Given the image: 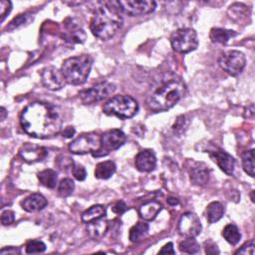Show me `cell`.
I'll return each mask as SVG.
<instances>
[{
  "instance_id": "cell-1",
  "label": "cell",
  "mask_w": 255,
  "mask_h": 255,
  "mask_svg": "<svg viewBox=\"0 0 255 255\" xmlns=\"http://www.w3.org/2000/svg\"><path fill=\"white\" fill-rule=\"evenodd\" d=\"M20 125L30 136L49 138L61 131L63 119L56 106L50 103L33 102L22 111Z\"/></svg>"
},
{
  "instance_id": "cell-2",
  "label": "cell",
  "mask_w": 255,
  "mask_h": 255,
  "mask_svg": "<svg viewBox=\"0 0 255 255\" xmlns=\"http://www.w3.org/2000/svg\"><path fill=\"white\" fill-rule=\"evenodd\" d=\"M186 86L174 74L164 76L146 98V105L152 112H165L174 107L184 96Z\"/></svg>"
},
{
  "instance_id": "cell-3",
  "label": "cell",
  "mask_w": 255,
  "mask_h": 255,
  "mask_svg": "<svg viewBox=\"0 0 255 255\" xmlns=\"http://www.w3.org/2000/svg\"><path fill=\"white\" fill-rule=\"evenodd\" d=\"M122 26L123 17L117 1L98 2L90 22V29L93 35L106 41L114 37Z\"/></svg>"
},
{
  "instance_id": "cell-4",
  "label": "cell",
  "mask_w": 255,
  "mask_h": 255,
  "mask_svg": "<svg viewBox=\"0 0 255 255\" xmlns=\"http://www.w3.org/2000/svg\"><path fill=\"white\" fill-rule=\"evenodd\" d=\"M93 59L89 55H80L66 59L61 68V72L68 84H84L91 72Z\"/></svg>"
},
{
  "instance_id": "cell-5",
  "label": "cell",
  "mask_w": 255,
  "mask_h": 255,
  "mask_svg": "<svg viewBox=\"0 0 255 255\" xmlns=\"http://www.w3.org/2000/svg\"><path fill=\"white\" fill-rule=\"evenodd\" d=\"M103 112L108 116H116L121 119H129L138 112L137 102L130 96L118 95L106 102Z\"/></svg>"
},
{
  "instance_id": "cell-6",
  "label": "cell",
  "mask_w": 255,
  "mask_h": 255,
  "mask_svg": "<svg viewBox=\"0 0 255 255\" xmlns=\"http://www.w3.org/2000/svg\"><path fill=\"white\" fill-rule=\"evenodd\" d=\"M170 44L173 51L177 53H190L198 46L197 33L192 28H180L171 34Z\"/></svg>"
},
{
  "instance_id": "cell-7",
  "label": "cell",
  "mask_w": 255,
  "mask_h": 255,
  "mask_svg": "<svg viewBox=\"0 0 255 255\" xmlns=\"http://www.w3.org/2000/svg\"><path fill=\"white\" fill-rule=\"evenodd\" d=\"M127 140V135L122 129L112 128L106 130L101 135V145L99 149L92 153L95 157H103L108 155L111 151L120 148Z\"/></svg>"
},
{
  "instance_id": "cell-8",
  "label": "cell",
  "mask_w": 255,
  "mask_h": 255,
  "mask_svg": "<svg viewBox=\"0 0 255 255\" xmlns=\"http://www.w3.org/2000/svg\"><path fill=\"white\" fill-rule=\"evenodd\" d=\"M220 68L231 76L240 74L246 66V58L244 54L237 50H227L222 52L218 57Z\"/></svg>"
},
{
  "instance_id": "cell-9",
  "label": "cell",
  "mask_w": 255,
  "mask_h": 255,
  "mask_svg": "<svg viewBox=\"0 0 255 255\" xmlns=\"http://www.w3.org/2000/svg\"><path fill=\"white\" fill-rule=\"evenodd\" d=\"M101 145V135L91 131L80 134L69 143V149L75 154L93 153Z\"/></svg>"
},
{
  "instance_id": "cell-10",
  "label": "cell",
  "mask_w": 255,
  "mask_h": 255,
  "mask_svg": "<svg viewBox=\"0 0 255 255\" xmlns=\"http://www.w3.org/2000/svg\"><path fill=\"white\" fill-rule=\"evenodd\" d=\"M116 90V86L110 82L99 83L87 90H83L79 93L81 102L85 105H91L101 102L112 95Z\"/></svg>"
},
{
  "instance_id": "cell-11",
  "label": "cell",
  "mask_w": 255,
  "mask_h": 255,
  "mask_svg": "<svg viewBox=\"0 0 255 255\" xmlns=\"http://www.w3.org/2000/svg\"><path fill=\"white\" fill-rule=\"evenodd\" d=\"M117 4L120 11L128 16L145 15L156 7V3L151 0H120Z\"/></svg>"
},
{
  "instance_id": "cell-12",
  "label": "cell",
  "mask_w": 255,
  "mask_h": 255,
  "mask_svg": "<svg viewBox=\"0 0 255 255\" xmlns=\"http://www.w3.org/2000/svg\"><path fill=\"white\" fill-rule=\"evenodd\" d=\"M202 226L198 216L192 212H185L178 221V232L181 236L195 238L201 232Z\"/></svg>"
},
{
  "instance_id": "cell-13",
  "label": "cell",
  "mask_w": 255,
  "mask_h": 255,
  "mask_svg": "<svg viewBox=\"0 0 255 255\" xmlns=\"http://www.w3.org/2000/svg\"><path fill=\"white\" fill-rule=\"evenodd\" d=\"M41 81L44 87L52 91L61 90L67 83L62 72L53 66L46 67L41 71Z\"/></svg>"
},
{
  "instance_id": "cell-14",
  "label": "cell",
  "mask_w": 255,
  "mask_h": 255,
  "mask_svg": "<svg viewBox=\"0 0 255 255\" xmlns=\"http://www.w3.org/2000/svg\"><path fill=\"white\" fill-rule=\"evenodd\" d=\"M210 158L219 166V168L228 175H232L235 166L234 158L225 150L218 146H212L207 151Z\"/></svg>"
},
{
  "instance_id": "cell-15",
  "label": "cell",
  "mask_w": 255,
  "mask_h": 255,
  "mask_svg": "<svg viewBox=\"0 0 255 255\" xmlns=\"http://www.w3.org/2000/svg\"><path fill=\"white\" fill-rule=\"evenodd\" d=\"M19 155L27 163H35L44 160L48 155V149L44 146L26 142L19 149Z\"/></svg>"
},
{
  "instance_id": "cell-16",
  "label": "cell",
  "mask_w": 255,
  "mask_h": 255,
  "mask_svg": "<svg viewBox=\"0 0 255 255\" xmlns=\"http://www.w3.org/2000/svg\"><path fill=\"white\" fill-rule=\"evenodd\" d=\"M65 31L62 33V39L69 44H83L87 39L86 32L80 28L74 19L68 18L65 21Z\"/></svg>"
},
{
  "instance_id": "cell-17",
  "label": "cell",
  "mask_w": 255,
  "mask_h": 255,
  "mask_svg": "<svg viewBox=\"0 0 255 255\" xmlns=\"http://www.w3.org/2000/svg\"><path fill=\"white\" fill-rule=\"evenodd\" d=\"M134 163L137 170L141 172H150L156 166L155 154L150 149H143L136 154Z\"/></svg>"
},
{
  "instance_id": "cell-18",
  "label": "cell",
  "mask_w": 255,
  "mask_h": 255,
  "mask_svg": "<svg viewBox=\"0 0 255 255\" xmlns=\"http://www.w3.org/2000/svg\"><path fill=\"white\" fill-rule=\"evenodd\" d=\"M210 170L208 166L202 162H196L189 170L190 181L194 185H204L209 180Z\"/></svg>"
},
{
  "instance_id": "cell-19",
  "label": "cell",
  "mask_w": 255,
  "mask_h": 255,
  "mask_svg": "<svg viewBox=\"0 0 255 255\" xmlns=\"http://www.w3.org/2000/svg\"><path fill=\"white\" fill-rule=\"evenodd\" d=\"M48 204L47 199L40 193H32L21 201L22 208L27 212H36L44 209Z\"/></svg>"
},
{
  "instance_id": "cell-20",
  "label": "cell",
  "mask_w": 255,
  "mask_h": 255,
  "mask_svg": "<svg viewBox=\"0 0 255 255\" xmlns=\"http://www.w3.org/2000/svg\"><path fill=\"white\" fill-rule=\"evenodd\" d=\"M162 205L156 200H148L141 204L138 208L139 216L145 221L153 220L161 211Z\"/></svg>"
},
{
  "instance_id": "cell-21",
  "label": "cell",
  "mask_w": 255,
  "mask_h": 255,
  "mask_svg": "<svg viewBox=\"0 0 255 255\" xmlns=\"http://www.w3.org/2000/svg\"><path fill=\"white\" fill-rule=\"evenodd\" d=\"M109 229V222L105 217L93 220L87 223V233L93 239L102 238Z\"/></svg>"
},
{
  "instance_id": "cell-22",
  "label": "cell",
  "mask_w": 255,
  "mask_h": 255,
  "mask_svg": "<svg viewBox=\"0 0 255 255\" xmlns=\"http://www.w3.org/2000/svg\"><path fill=\"white\" fill-rule=\"evenodd\" d=\"M237 33L232 30L224 29V28H212L209 33V38L213 43L226 44L228 41L235 37Z\"/></svg>"
},
{
  "instance_id": "cell-23",
  "label": "cell",
  "mask_w": 255,
  "mask_h": 255,
  "mask_svg": "<svg viewBox=\"0 0 255 255\" xmlns=\"http://www.w3.org/2000/svg\"><path fill=\"white\" fill-rule=\"evenodd\" d=\"M116 163L112 160L99 162L95 168V177L99 179H109L116 172Z\"/></svg>"
},
{
  "instance_id": "cell-24",
  "label": "cell",
  "mask_w": 255,
  "mask_h": 255,
  "mask_svg": "<svg viewBox=\"0 0 255 255\" xmlns=\"http://www.w3.org/2000/svg\"><path fill=\"white\" fill-rule=\"evenodd\" d=\"M106 213H107V211H106V207L104 205L96 204V205L91 206L87 210H85L82 213L81 219H82V221L84 223L87 224V223H89V222H91L93 220L105 217Z\"/></svg>"
},
{
  "instance_id": "cell-25",
  "label": "cell",
  "mask_w": 255,
  "mask_h": 255,
  "mask_svg": "<svg viewBox=\"0 0 255 255\" xmlns=\"http://www.w3.org/2000/svg\"><path fill=\"white\" fill-rule=\"evenodd\" d=\"M224 206L219 201H212L206 207V218L209 223H215L222 218Z\"/></svg>"
},
{
  "instance_id": "cell-26",
  "label": "cell",
  "mask_w": 255,
  "mask_h": 255,
  "mask_svg": "<svg viewBox=\"0 0 255 255\" xmlns=\"http://www.w3.org/2000/svg\"><path fill=\"white\" fill-rule=\"evenodd\" d=\"M38 179L42 185H44L47 188H54L57 185L58 181V175L57 172L53 169L47 168L42 171H40L38 174Z\"/></svg>"
},
{
  "instance_id": "cell-27",
  "label": "cell",
  "mask_w": 255,
  "mask_h": 255,
  "mask_svg": "<svg viewBox=\"0 0 255 255\" xmlns=\"http://www.w3.org/2000/svg\"><path fill=\"white\" fill-rule=\"evenodd\" d=\"M149 226L145 222H137L129 229V240L131 242H138L142 240L148 233Z\"/></svg>"
},
{
  "instance_id": "cell-28",
  "label": "cell",
  "mask_w": 255,
  "mask_h": 255,
  "mask_svg": "<svg viewBox=\"0 0 255 255\" xmlns=\"http://www.w3.org/2000/svg\"><path fill=\"white\" fill-rule=\"evenodd\" d=\"M222 236L231 245H236L240 241V239H241V234L239 232L238 227L236 225L232 224V223L227 224L223 228Z\"/></svg>"
},
{
  "instance_id": "cell-29",
  "label": "cell",
  "mask_w": 255,
  "mask_h": 255,
  "mask_svg": "<svg viewBox=\"0 0 255 255\" xmlns=\"http://www.w3.org/2000/svg\"><path fill=\"white\" fill-rule=\"evenodd\" d=\"M241 161L242 167L244 171L250 175L254 176V149L251 148L249 150H245L241 153Z\"/></svg>"
},
{
  "instance_id": "cell-30",
  "label": "cell",
  "mask_w": 255,
  "mask_h": 255,
  "mask_svg": "<svg viewBox=\"0 0 255 255\" xmlns=\"http://www.w3.org/2000/svg\"><path fill=\"white\" fill-rule=\"evenodd\" d=\"M199 244L194 238L187 237L179 243V250L188 254H196L199 252Z\"/></svg>"
},
{
  "instance_id": "cell-31",
  "label": "cell",
  "mask_w": 255,
  "mask_h": 255,
  "mask_svg": "<svg viewBox=\"0 0 255 255\" xmlns=\"http://www.w3.org/2000/svg\"><path fill=\"white\" fill-rule=\"evenodd\" d=\"M75 189V183L71 178H64L58 185V193L61 197L70 196Z\"/></svg>"
},
{
  "instance_id": "cell-32",
  "label": "cell",
  "mask_w": 255,
  "mask_h": 255,
  "mask_svg": "<svg viewBox=\"0 0 255 255\" xmlns=\"http://www.w3.org/2000/svg\"><path fill=\"white\" fill-rule=\"evenodd\" d=\"M32 15L29 13H25V14H21L18 15L17 17H15L10 23L9 25L6 27V29L8 31H13L25 24H28L31 20H33V17H31Z\"/></svg>"
},
{
  "instance_id": "cell-33",
  "label": "cell",
  "mask_w": 255,
  "mask_h": 255,
  "mask_svg": "<svg viewBox=\"0 0 255 255\" xmlns=\"http://www.w3.org/2000/svg\"><path fill=\"white\" fill-rule=\"evenodd\" d=\"M46 250V245L41 240H30L26 244V253L33 254V253H42Z\"/></svg>"
},
{
  "instance_id": "cell-34",
  "label": "cell",
  "mask_w": 255,
  "mask_h": 255,
  "mask_svg": "<svg viewBox=\"0 0 255 255\" xmlns=\"http://www.w3.org/2000/svg\"><path fill=\"white\" fill-rule=\"evenodd\" d=\"M71 170H72V173H73L74 177L77 180H79V181L85 180V178L87 176V171H86L85 167L82 164L73 161V163L71 164Z\"/></svg>"
},
{
  "instance_id": "cell-35",
  "label": "cell",
  "mask_w": 255,
  "mask_h": 255,
  "mask_svg": "<svg viewBox=\"0 0 255 255\" xmlns=\"http://www.w3.org/2000/svg\"><path fill=\"white\" fill-rule=\"evenodd\" d=\"M186 127H187L186 119H185V116L182 115L176 119V122L173 125V130H174V132L181 134L184 131V129L186 128Z\"/></svg>"
},
{
  "instance_id": "cell-36",
  "label": "cell",
  "mask_w": 255,
  "mask_h": 255,
  "mask_svg": "<svg viewBox=\"0 0 255 255\" xmlns=\"http://www.w3.org/2000/svg\"><path fill=\"white\" fill-rule=\"evenodd\" d=\"M12 10V3L10 1L6 0H1L0 1V17H1V22L5 20V18L8 16V14Z\"/></svg>"
},
{
  "instance_id": "cell-37",
  "label": "cell",
  "mask_w": 255,
  "mask_h": 255,
  "mask_svg": "<svg viewBox=\"0 0 255 255\" xmlns=\"http://www.w3.org/2000/svg\"><path fill=\"white\" fill-rule=\"evenodd\" d=\"M235 254H254V240L251 239L248 242L244 243L237 251H235Z\"/></svg>"
},
{
  "instance_id": "cell-38",
  "label": "cell",
  "mask_w": 255,
  "mask_h": 255,
  "mask_svg": "<svg viewBox=\"0 0 255 255\" xmlns=\"http://www.w3.org/2000/svg\"><path fill=\"white\" fill-rule=\"evenodd\" d=\"M246 8H247V7H246L245 5H243V4H241V3H234L233 5H231V6L229 7L228 12L232 11L230 17H234L235 15H236V16H239V15L241 16V15H244V14H245Z\"/></svg>"
},
{
  "instance_id": "cell-39",
  "label": "cell",
  "mask_w": 255,
  "mask_h": 255,
  "mask_svg": "<svg viewBox=\"0 0 255 255\" xmlns=\"http://www.w3.org/2000/svg\"><path fill=\"white\" fill-rule=\"evenodd\" d=\"M15 220V213L12 210H5L2 212L1 215V222L4 226L10 225L14 222Z\"/></svg>"
},
{
  "instance_id": "cell-40",
  "label": "cell",
  "mask_w": 255,
  "mask_h": 255,
  "mask_svg": "<svg viewBox=\"0 0 255 255\" xmlns=\"http://www.w3.org/2000/svg\"><path fill=\"white\" fill-rule=\"evenodd\" d=\"M204 247H205V253L206 254H219V250L217 245L212 242V241H206L204 242Z\"/></svg>"
},
{
  "instance_id": "cell-41",
  "label": "cell",
  "mask_w": 255,
  "mask_h": 255,
  "mask_svg": "<svg viewBox=\"0 0 255 255\" xmlns=\"http://www.w3.org/2000/svg\"><path fill=\"white\" fill-rule=\"evenodd\" d=\"M112 210H113L115 213H117V214L121 215V214H123V213L127 210V205L125 204V202H124V201L119 200V201H117V202H116V204L113 206Z\"/></svg>"
},
{
  "instance_id": "cell-42",
  "label": "cell",
  "mask_w": 255,
  "mask_h": 255,
  "mask_svg": "<svg viewBox=\"0 0 255 255\" xmlns=\"http://www.w3.org/2000/svg\"><path fill=\"white\" fill-rule=\"evenodd\" d=\"M158 254H175L172 242H168L158 251Z\"/></svg>"
},
{
  "instance_id": "cell-43",
  "label": "cell",
  "mask_w": 255,
  "mask_h": 255,
  "mask_svg": "<svg viewBox=\"0 0 255 255\" xmlns=\"http://www.w3.org/2000/svg\"><path fill=\"white\" fill-rule=\"evenodd\" d=\"M76 130L73 127H67L64 128V130L62 131V135L64 137H67V138H70V137H73L74 134H75Z\"/></svg>"
},
{
  "instance_id": "cell-44",
  "label": "cell",
  "mask_w": 255,
  "mask_h": 255,
  "mask_svg": "<svg viewBox=\"0 0 255 255\" xmlns=\"http://www.w3.org/2000/svg\"><path fill=\"white\" fill-rule=\"evenodd\" d=\"M17 249H15L14 247H10L9 249L8 248H3L1 251H0V254L1 255H4L6 253H17Z\"/></svg>"
},
{
  "instance_id": "cell-45",
  "label": "cell",
  "mask_w": 255,
  "mask_h": 255,
  "mask_svg": "<svg viewBox=\"0 0 255 255\" xmlns=\"http://www.w3.org/2000/svg\"><path fill=\"white\" fill-rule=\"evenodd\" d=\"M167 202H168L169 204H171V205H175V204L178 203V200H177L176 198H173V197H168Z\"/></svg>"
},
{
  "instance_id": "cell-46",
  "label": "cell",
  "mask_w": 255,
  "mask_h": 255,
  "mask_svg": "<svg viewBox=\"0 0 255 255\" xmlns=\"http://www.w3.org/2000/svg\"><path fill=\"white\" fill-rule=\"evenodd\" d=\"M0 113H1V121H4L5 118H6V115H7V112H6L4 107H1V112Z\"/></svg>"
},
{
  "instance_id": "cell-47",
  "label": "cell",
  "mask_w": 255,
  "mask_h": 255,
  "mask_svg": "<svg viewBox=\"0 0 255 255\" xmlns=\"http://www.w3.org/2000/svg\"><path fill=\"white\" fill-rule=\"evenodd\" d=\"M253 192H254V191H253V190H252V191H251V200H252V202H254V197H253Z\"/></svg>"
}]
</instances>
